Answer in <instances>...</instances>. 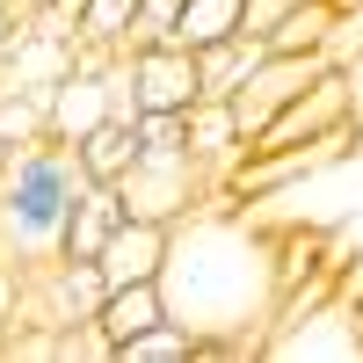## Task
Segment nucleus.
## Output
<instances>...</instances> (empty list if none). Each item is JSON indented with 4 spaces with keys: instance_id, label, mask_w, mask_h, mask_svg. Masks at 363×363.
<instances>
[{
    "instance_id": "7",
    "label": "nucleus",
    "mask_w": 363,
    "mask_h": 363,
    "mask_svg": "<svg viewBox=\"0 0 363 363\" xmlns=\"http://www.w3.org/2000/svg\"><path fill=\"white\" fill-rule=\"evenodd\" d=\"M102 262V284H160V262H167V225L160 218H124L109 233V247L95 255Z\"/></svg>"
},
{
    "instance_id": "3",
    "label": "nucleus",
    "mask_w": 363,
    "mask_h": 363,
    "mask_svg": "<svg viewBox=\"0 0 363 363\" xmlns=\"http://www.w3.org/2000/svg\"><path fill=\"white\" fill-rule=\"evenodd\" d=\"M116 189H124V211H131V218L174 225V218H189L196 203L218 196V182L196 167L189 138H138V160H131V174L116 182Z\"/></svg>"
},
{
    "instance_id": "17",
    "label": "nucleus",
    "mask_w": 363,
    "mask_h": 363,
    "mask_svg": "<svg viewBox=\"0 0 363 363\" xmlns=\"http://www.w3.org/2000/svg\"><path fill=\"white\" fill-rule=\"evenodd\" d=\"M131 15H138V0H87V8H80V37L124 51L131 44Z\"/></svg>"
},
{
    "instance_id": "12",
    "label": "nucleus",
    "mask_w": 363,
    "mask_h": 363,
    "mask_svg": "<svg viewBox=\"0 0 363 363\" xmlns=\"http://www.w3.org/2000/svg\"><path fill=\"white\" fill-rule=\"evenodd\" d=\"M240 15H247V0H182L167 44H182V51H211V44L240 37Z\"/></svg>"
},
{
    "instance_id": "14",
    "label": "nucleus",
    "mask_w": 363,
    "mask_h": 363,
    "mask_svg": "<svg viewBox=\"0 0 363 363\" xmlns=\"http://www.w3.org/2000/svg\"><path fill=\"white\" fill-rule=\"evenodd\" d=\"M335 22H342L335 0H291V15L269 29V51H327Z\"/></svg>"
},
{
    "instance_id": "10",
    "label": "nucleus",
    "mask_w": 363,
    "mask_h": 363,
    "mask_svg": "<svg viewBox=\"0 0 363 363\" xmlns=\"http://www.w3.org/2000/svg\"><path fill=\"white\" fill-rule=\"evenodd\" d=\"M73 153H80L87 182H124V174H131V160H138V116H102V124L87 131Z\"/></svg>"
},
{
    "instance_id": "16",
    "label": "nucleus",
    "mask_w": 363,
    "mask_h": 363,
    "mask_svg": "<svg viewBox=\"0 0 363 363\" xmlns=\"http://www.w3.org/2000/svg\"><path fill=\"white\" fill-rule=\"evenodd\" d=\"M44 95L51 87H8V95H0V145L44 138Z\"/></svg>"
},
{
    "instance_id": "13",
    "label": "nucleus",
    "mask_w": 363,
    "mask_h": 363,
    "mask_svg": "<svg viewBox=\"0 0 363 363\" xmlns=\"http://www.w3.org/2000/svg\"><path fill=\"white\" fill-rule=\"evenodd\" d=\"M95 320L109 327V342H131V335H145L153 320H167V291H160V284H116V291L102 298Z\"/></svg>"
},
{
    "instance_id": "2",
    "label": "nucleus",
    "mask_w": 363,
    "mask_h": 363,
    "mask_svg": "<svg viewBox=\"0 0 363 363\" xmlns=\"http://www.w3.org/2000/svg\"><path fill=\"white\" fill-rule=\"evenodd\" d=\"M80 189H87V167L73 145H58V138L8 145V160H0V262H15V269L51 262L66 247Z\"/></svg>"
},
{
    "instance_id": "19",
    "label": "nucleus",
    "mask_w": 363,
    "mask_h": 363,
    "mask_svg": "<svg viewBox=\"0 0 363 363\" xmlns=\"http://www.w3.org/2000/svg\"><path fill=\"white\" fill-rule=\"evenodd\" d=\"M0 160H8V145H0Z\"/></svg>"
},
{
    "instance_id": "4",
    "label": "nucleus",
    "mask_w": 363,
    "mask_h": 363,
    "mask_svg": "<svg viewBox=\"0 0 363 363\" xmlns=\"http://www.w3.org/2000/svg\"><path fill=\"white\" fill-rule=\"evenodd\" d=\"M342 124H356V73H349V66H327L298 102H284V109L255 131L247 153H269V145H306V138H327V131H342Z\"/></svg>"
},
{
    "instance_id": "5",
    "label": "nucleus",
    "mask_w": 363,
    "mask_h": 363,
    "mask_svg": "<svg viewBox=\"0 0 363 363\" xmlns=\"http://www.w3.org/2000/svg\"><path fill=\"white\" fill-rule=\"evenodd\" d=\"M327 66H335V51H269L262 66L233 87V116H240V131H247V145H255V131L269 124V116H277L284 102H298Z\"/></svg>"
},
{
    "instance_id": "8",
    "label": "nucleus",
    "mask_w": 363,
    "mask_h": 363,
    "mask_svg": "<svg viewBox=\"0 0 363 363\" xmlns=\"http://www.w3.org/2000/svg\"><path fill=\"white\" fill-rule=\"evenodd\" d=\"M189 153H196V167L218 182V189L233 182V167L247 160V131H240L233 102H211V95H203V102L189 109Z\"/></svg>"
},
{
    "instance_id": "18",
    "label": "nucleus",
    "mask_w": 363,
    "mask_h": 363,
    "mask_svg": "<svg viewBox=\"0 0 363 363\" xmlns=\"http://www.w3.org/2000/svg\"><path fill=\"white\" fill-rule=\"evenodd\" d=\"M291 15V0H247V15H240V29H247V37H269V29H277Z\"/></svg>"
},
{
    "instance_id": "15",
    "label": "nucleus",
    "mask_w": 363,
    "mask_h": 363,
    "mask_svg": "<svg viewBox=\"0 0 363 363\" xmlns=\"http://www.w3.org/2000/svg\"><path fill=\"white\" fill-rule=\"evenodd\" d=\"M196 335L182 320H153L145 335H131V342H116V363H196Z\"/></svg>"
},
{
    "instance_id": "1",
    "label": "nucleus",
    "mask_w": 363,
    "mask_h": 363,
    "mask_svg": "<svg viewBox=\"0 0 363 363\" xmlns=\"http://www.w3.org/2000/svg\"><path fill=\"white\" fill-rule=\"evenodd\" d=\"M167 320H182L203 342L196 356H262V327L284 320V277H277V240L233 211V189L196 203L189 218L167 225L160 262Z\"/></svg>"
},
{
    "instance_id": "9",
    "label": "nucleus",
    "mask_w": 363,
    "mask_h": 363,
    "mask_svg": "<svg viewBox=\"0 0 363 363\" xmlns=\"http://www.w3.org/2000/svg\"><path fill=\"white\" fill-rule=\"evenodd\" d=\"M124 218H131V211H124V189H116V182H87L80 203H73V225H66V247H58V255L95 262V255L109 247V233L124 225Z\"/></svg>"
},
{
    "instance_id": "11",
    "label": "nucleus",
    "mask_w": 363,
    "mask_h": 363,
    "mask_svg": "<svg viewBox=\"0 0 363 363\" xmlns=\"http://www.w3.org/2000/svg\"><path fill=\"white\" fill-rule=\"evenodd\" d=\"M262 58H269V37H247V29H240V37H225V44H211V51H196L203 95H211V102H233V87L247 80Z\"/></svg>"
},
{
    "instance_id": "6",
    "label": "nucleus",
    "mask_w": 363,
    "mask_h": 363,
    "mask_svg": "<svg viewBox=\"0 0 363 363\" xmlns=\"http://www.w3.org/2000/svg\"><path fill=\"white\" fill-rule=\"evenodd\" d=\"M102 116H116V95H109V73H87V66H66L51 80L44 95V138L58 145H80L87 131L102 124Z\"/></svg>"
}]
</instances>
